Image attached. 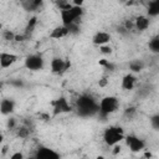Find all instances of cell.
Returning a JSON list of instances; mask_svg holds the SVG:
<instances>
[{
  "instance_id": "cell-9",
  "label": "cell",
  "mask_w": 159,
  "mask_h": 159,
  "mask_svg": "<svg viewBox=\"0 0 159 159\" xmlns=\"http://www.w3.org/2000/svg\"><path fill=\"white\" fill-rule=\"evenodd\" d=\"M35 158L37 159H57L60 158V154L56 153L55 150L50 149V148H46V147H39L37 150H36V154H35Z\"/></svg>"
},
{
  "instance_id": "cell-28",
  "label": "cell",
  "mask_w": 159,
  "mask_h": 159,
  "mask_svg": "<svg viewBox=\"0 0 159 159\" xmlns=\"http://www.w3.org/2000/svg\"><path fill=\"white\" fill-rule=\"evenodd\" d=\"M123 26H124V29H125L128 32H130L132 30H134V21H133V20H127Z\"/></svg>"
},
{
  "instance_id": "cell-32",
  "label": "cell",
  "mask_w": 159,
  "mask_h": 159,
  "mask_svg": "<svg viewBox=\"0 0 159 159\" xmlns=\"http://www.w3.org/2000/svg\"><path fill=\"white\" fill-rule=\"evenodd\" d=\"M10 84H11V86H15V87H19V88L24 87V82H22L21 80H14V81L10 82Z\"/></svg>"
},
{
  "instance_id": "cell-40",
  "label": "cell",
  "mask_w": 159,
  "mask_h": 159,
  "mask_svg": "<svg viewBox=\"0 0 159 159\" xmlns=\"http://www.w3.org/2000/svg\"><path fill=\"white\" fill-rule=\"evenodd\" d=\"M6 150H7V147H4V148H2V154H5Z\"/></svg>"
},
{
  "instance_id": "cell-27",
  "label": "cell",
  "mask_w": 159,
  "mask_h": 159,
  "mask_svg": "<svg viewBox=\"0 0 159 159\" xmlns=\"http://www.w3.org/2000/svg\"><path fill=\"white\" fill-rule=\"evenodd\" d=\"M30 39V36L29 35H26L25 32L24 34H15V39H14V41H16V42H24V41H26V40H29Z\"/></svg>"
},
{
  "instance_id": "cell-18",
  "label": "cell",
  "mask_w": 159,
  "mask_h": 159,
  "mask_svg": "<svg viewBox=\"0 0 159 159\" xmlns=\"http://www.w3.org/2000/svg\"><path fill=\"white\" fill-rule=\"evenodd\" d=\"M159 14V0H152L148 4V15L149 16H158Z\"/></svg>"
},
{
  "instance_id": "cell-23",
  "label": "cell",
  "mask_w": 159,
  "mask_h": 159,
  "mask_svg": "<svg viewBox=\"0 0 159 159\" xmlns=\"http://www.w3.org/2000/svg\"><path fill=\"white\" fill-rule=\"evenodd\" d=\"M66 26H67V29H68V35H77V34H80V31H81V27H80L78 22H72V24L66 25Z\"/></svg>"
},
{
  "instance_id": "cell-20",
  "label": "cell",
  "mask_w": 159,
  "mask_h": 159,
  "mask_svg": "<svg viewBox=\"0 0 159 159\" xmlns=\"http://www.w3.org/2000/svg\"><path fill=\"white\" fill-rule=\"evenodd\" d=\"M53 1H55L56 6L60 9V11L61 10H68L70 7L73 6V4H72L71 0H53Z\"/></svg>"
},
{
  "instance_id": "cell-4",
  "label": "cell",
  "mask_w": 159,
  "mask_h": 159,
  "mask_svg": "<svg viewBox=\"0 0 159 159\" xmlns=\"http://www.w3.org/2000/svg\"><path fill=\"white\" fill-rule=\"evenodd\" d=\"M60 14H61L62 25H70L72 22H78V20L83 15V7L73 5L68 10H61Z\"/></svg>"
},
{
  "instance_id": "cell-43",
  "label": "cell",
  "mask_w": 159,
  "mask_h": 159,
  "mask_svg": "<svg viewBox=\"0 0 159 159\" xmlns=\"http://www.w3.org/2000/svg\"><path fill=\"white\" fill-rule=\"evenodd\" d=\"M0 56H1V52H0Z\"/></svg>"
},
{
  "instance_id": "cell-22",
  "label": "cell",
  "mask_w": 159,
  "mask_h": 159,
  "mask_svg": "<svg viewBox=\"0 0 159 159\" xmlns=\"http://www.w3.org/2000/svg\"><path fill=\"white\" fill-rule=\"evenodd\" d=\"M149 48L154 53H158L159 52V37L158 36H154L153 39L149 40Z\"/></svg>"
},
{
  "instance_id": "cell-26",
  "label": "cell",
  "mask_w": 159,
  "mask_h": 159,
  "mask_svg": "<svg viewBox=\"0 0 159 159\" xmlns=\"http://www.w3.org/2000/svg\"><path fill=\"white\" fill-rule=\"evenodd\" d=\"M99 47V51L103 53V55H111L112 52H113V48L109 46V45H101V46H98Z\"/></svg>"
},
{
  "instance_id": "cell-19",
  "label": "cell",
  "mask_w": 159,
  "mask_h": 159,
  "mask_svg": "<svg viewBox=\"0 0 159 159\" xmlns=\"http://www.w3.org/2000/svg\"><path fill=\"white\" fill-rule=\"evenodd\" d=\"M143 68H144V63L139 60H134L129 62V70L132 72H140Z\"/></svg>"
},
{
  "instance_id": "cell-5",
  "label": "cell",
  "mask_w": 159,
  "mask_h": 159,
  "mask_svg": "<svg viewBox=\"0 0 159 159\" xmlns=\"http://www.w3.org/2000/svg\"><path fill=\"white\" fill-rule=\"evenodd\" d=\"M52 106V114L53 116H58L62 113H68L72 111V106L68 103V101L65 97H58L53 101H51L50 103Z\"/></svg>"
},
{
  "instance_id": "cell-41",
  "label": "cell",
  "mask_w": 159,
  "mask_h": 159,
  "mask_svg": "<svg viewBox=\"0 0 159 159\" xmlns=\"http://www.w3.org/2000/svg\"><path fill=\"white\" fill-rule=\"evenodd\" d=\"M1 29H2V25H1V24H0V30H1Z\"/></svg>"
},
{
  "instance_id": "cell-7",
  "label": "cell",
  "mask_w": 159,
  "mask_h": 159,
  "mask_svg": "<svg viewBox=\"0 0 159 159\" xmlns=\"http://www.w3.org/2000/svg\"><path fill=\"white\" fill-rule=\"evenodd\" d=\"M71 67V62L68 60H63L61 57H55L51 60V71L55 75H62Z\"/></svg>"
},
{
  "instance_id": "cell-8",
  "label": "cell",
  "mask_w": 159,
  "mask_h": 159,
  "mask_svg": "<svg viewBox=\"0 0 159 159\" xmlns=\"http://www.w3.org/2000/svg\"><path fill=\"white\" fill-rule=\"evenodd\" d=\"M124 139H125V143H127V147L132 150V152H140L144 149L145 147V142L135 135H124Z\"/></svg>"
},
{
  "instance_id": "cell-11",
  "label": "cell",
  "mask_w": 159,
  "mask_h": 159,
  "mask_svg": "<svg viewBox=\"0 0 159 159\" xmlns=\"http://www.w3.org/2000/svg\"><path fill=\"white\" fill-rule=\"evenodd\" d=\"M16 61H17V56L16 55L7 53V52H1V56H0V66L2 68H7V67L12 66Z\"/></svg>"
},
{
  "instance_id": "cell-1",
  "label": "cell",
  "mask_w": 159,
  "mask_h": 159,
  "mask_svg": "<svg viewBox=\"0 0 159 159\" xmlns=\"http://www.w3.org/2000/svg\"><path fill=\"white\" fill-rule=\"evenodd\" d=\"M76 109L81 117H92L98 113V102L92 96L83 93L76 101Z\"/></svg>"
},
{
  "instance_id": "cell-21",
  "label": "cell",
  "mask_w": 159,
  "mask_h": 159,
  "mask_svg": "<svg viewBox=\"0 0 159 159\" xmlns=\"http://www.w3.org/2000/svg\"><path fill=\"white\" fill-rule=\"evenodd\" d=\"M36 24H37V19H36V16L31 17V19L29 20L27 25H26V29H25V34H26V35H29V36H31V32L34 31V29H35Z\"/></svg>"
},
{
  "instance_id": "cell-10",
  "label": "cell",
  "mask_w": 159,
  "mask_h": 159,
  "mask_svg": "<svg viewBox=\"0 0 159 159\" xmlns=\"http://www.w3.org/2000/svg\"><path fill=\"white\" fill-rule=\"evenodd\" d=\"M22 7L29 11V12H34V11H39V9L42 7L43 5V0H22L21 1Z\"/></svg>"
},
{
  "instance_id": "cell-30",
  "label": "cell",
  "mask_w": 159,
  "mask_h": 159,
  "mask_svg": "<svg viewBox=\"0 0 159 159\" xmlns=\"http://www.w3.org/2000/svg\"><path fill=\"white\" fill-rule=\"evenodd\" d=\"M150 122H152V125H153L154 129H159V114L153 116L152 119H150Z\"/></svg>"
},
{
  "instance_id": "cell-3",
  "label": "cell",
  "mask_w": 159,
  "mask_h": 159,
  "mask_svg": "<svg viewBox=\"0 0 159 159\" xmlns=\"http://www.w3.org/2000/svg\"><path fill=\"white\" fill-rule=\"evenodd\" d=\"M122 139H124V130L122 127L111 125V127L106 128L103 132V140L108 147L118 144Z\"/></svg>"
},
{
  "instance_id": "cell-12",
  "label": "cell",
  "mask_w": 159,
  "mask_h": 159,
  "mask_svg": "<svg viewBox=\"0 0 159 159\" xmlns=\"http://www.w3.org/2000/svg\"><path fill=\"white\" fill-rule=\"evenodd\" d=\"M133 21H134V29L138 31H145L150 25V20L145 15H139Z\"/></svg>"
},
{
  "instance_id": "cell-37",
  "label": "cell",
  "mask_w": 159,
  "mask_h": 159,
  "mask_svg": "<svg viewBox=\"0 0 159 159\" xmlns=\"http://www.w3.org/2000/svg\"><path fill=\"white\" fill-rule=\"evenodd\" d=\"M71 1H72L73 5H77V6H82L83 2H84V0H71Z\"/></svg>"
},
{
  "instance_id": "cell-29",
  "label": "cell",
  "mask_w": 159,
  "mask_h": 159,
  "mask_svg": "<svg viewBox=\"0 0 159 159\" xmlns=\"http://www.w3.org/2000/svg\"><path fill=\"white\" fill-rule=\"evenodd\" d=\"M137 112V109H135V107H128L125 111H124V117H127V118H130V117H133V114Z\"/></svg>"
},
{
  "instance_id": "cell-14",
  "label": "cell",
  "mask_w": 159,
  "mask_h": 159,
  "mask_svg": "<svg viewBox=\"0 0 159 159\" xmlns=\"http://www.w3.org/2000/svg\"><path fill=\"white\" fill-rule=\"evenodd\" d=\"M14 109H15V102L11 98H4L0 102V112H1V114H4V116L11 114L14 112Z\"/></svg>"
},
{
  "instance_id": "cell-34",
  "label": "cell",
  "mask_w": 159,
  "mask_h": 159,
  "mask_svg": "<svg viewBox=\"0 0 159 159\" xmlns=\"http://www.w3.org/2000/svg\"><path fill=\"white\" fill-rule=\"evenodd\" d=\"M10 158H11V159H22V158H24V154H22V153H15V154H12Z\"/></svg>"
},
{
  "instance_id": "cell-36",
  "label": "cell",
  "mask_w": 159,
  "mask_h": 159,
  "mask_svg": "<svg viewBox=\"0 0 159 159\" xmlns=\"http://www.w3.org/2000/svg\"><path fill=\"white\" fill-rule=\"evenodd\" d=\"M112 147H113V152H112V153H113L114 155L118 154V153L120 152V147H119L118 144H114V145H112Z\"/></svg>"
},
{
  "instance_id": "cell-38",
  "label": "cell",
  "mask_w": 159,
  "mask_h": 159,
  "mask_svg": "<svg viewBox=\"0 0 159 159\" xmlns=\"http://www.w3.org/2000/svg\"><path fill=\"white\" fill-rule=\"evenodd\" d=\"M118 32H120V34H123V35H127V34H129L125 29H124V26H119L118 27Z\"/></svg>"
},
{
  "instance_id": "cell-17",
  "label": "cell",
  "mask_w": 159,
  "mask_h": 159,
  "mask_svg": "<svg viewBox=\"0 0 159 159\" xmlns=\"http://www.w3.org/2000/svg\"><path fill=\"white\" fill-rule=\"evenodd\" d=\"M31 134V128L26 124H22L20 127H16V135L19 138H22V139H26L29 138Z\"/></svg>"
},
{
  "instance_id": "cell-13",
  "label": "cell",
  "mask_w": 159,
  "mask_h": 159,
  "mask_svg": "<svg viewBox=\"0 0 159 159\" xmlns=\"http://www.w3.org/2000/svg\"><path fill=\"white\" fill-rule=\"evenodd\" d=\"M111 41V34L106 32V31H98L93 37H92V42L96 46H101V45H106Z\"/></svg>"
},
{
  "instance_id": "cell-39",
  "label": "cell",
  "mask_w": 159,
  "mask_h": 159,
  "mask_svg": "<svg viewBox=\"0 0 159 159\" xmlns=\"http://www.w3.org/2000/svg\"><path fill=\"white\" fill-rule=\"evenodd\" d=\"M2 140H4V135H2V133H1V130H0V144L2 143Z\"/></svg>"
},
{
  "instance_id": "cell-31",
  "label": "cell",
  "mask_w": 159,
  "mask_h": 159,
  "mask_svg": "<svg viewBox=\"0 0 159 159\" xmlns=\"http://www.w3.org/2000/svg\"><path fill=\"white\" fill-rule=\"evenodd\" d=\"M6 127H7V129H15V128H16V119H15V118L7 119Z\"/></svg>"
},
{
  "instance_id": "cell-25",
  "label": "cell",
  "mask_w": 159,
  "mask_h": 159,
  "mask_svg": "<svg viewBox=\"0 0 159 159\" xmlns=\"http://www.w3.org/2000/svg\"><path fill=\"white\" fill-rule=\"evenodd\" d=\"M99 65L101 66H103L106 70H108V71H114V68H116V66L112 63V62H109L108 60H106V58H101L99 60Z\"/></svg>"
},
{
  "instance_id": "cell-42",
  "label": "cell",
  "mask_w": 159,
  "mask_h": 159,
  "mask_svg": "<svg viewBox=\"0 0 159 159\" xmlns=\"http://www.w3.org/2000/svg\"><path fill=\"white\" fill-rule=\"evenodd\" d=\"M1 87H2V83H0V88H1Z\"/></svg>"
},
{
  "instance_id": "cell-35",
  "label": "cell",
  "mask_w": 159,
  "mask_h": 159,
  "mask_svg": "<svg viewBox=\"0 0 159 159\" xmlns=\"http://www.w3.org/2000/svg\"><path fill=\"white\" fill-rule=\"evenodd\" d=\"M40 118L42 119V120H50V114H47V113H40Z\"/></svg>"
},
{
  "instance_id": "cell-2",
  "label": "cell",
  "mask_w": 159,
  "mask_h": 159,
  "mask_svg": "<svg viewBox=\"0 0 159 159\" xmlns=\"http://www.w3.org/2000/svg\"><path fill=\"white\" fill-rule=\"evenodd\" d=\"M119 107V101L114 96H107L103 97L98 103V114L106 118L108 114L116 112Z\"/></svg>"
},
{
  "instance_id": "cell-24",
  "label": "cell",
  "mask_w": 159,
  "mask_h": 159,
  "mask_svg": "<svg viewBox=\"0 0 159 159\" xmlns=\"http://www.w3.org/2000/svg\"><path fill=\"white\" fill-rule=\"evenodd\" d=\"M1 35H2V39H4L5 41H9V42L14 41V39H15V34H14L11 30H4V31L1 32Z\"/></svg>"
},
{
  "instance_id": "cell-33",
  "label": "cell",
  "mask_w": 159,
  "mask_h": 159,
  "mask_svg": "<svg viewBox=\"0 0 159 159\" xmlns=\"http://www.w3.org/2000/svg\"><path fill=\"white\" fill-rule=\"evenodd\" d=\"M107 83H108V80H107V77H103V78H101V80H99V82H98L99 87H106V86H107Z\"/></svg>"
},
{
  "instance_id": "cell-16",
  "label": "cell",
  "mask_w": 159,
  "mask_h": 159,
  "mask_svg": "<svg viewBox=\"0 0 159 159\" xmlns=\"http://www.w3.org/2000/svg\"><path fill=\"white\" fill-rule=\"evenodd\" d=\"M135 82H137L135 76H133L132 73H128V75H125V76L122 78V88H123V89H127V91L133 89Z\"/></svg>"
},
{
  "instance_id": "cell-6",
  "label": "cell",
  "mask_w": 159,
  "mask_h": 159,
  "mask_svg": "<svg viewBox=\"0 0 159 159\" xmlns=\"http://www.w3.org/2000/svg\"><path fill=\"white\" fill-rule=\"evenodd\" d=\"M25 67L30 71H40L43 68V58L39 53H31L25 58Z\"/></svg>"
},
{
  "instance_id": "cell-15",
  "label": "cell",
  "mask_w": 159,
  "mask_h": 159,
  "mask_svg": "<svg viewBox=\"0 0 159 159\" xmlns=\"http://www.w3.org/2000/svg\"><path fill=\"white\" fill-rule=\"evenodd\" d=\"M67 35H68V29H67V26H66V25H61V26H56V27L51 31L50 37L58 40V39L66 37Z\"/></svg>"
}]
</instances>
